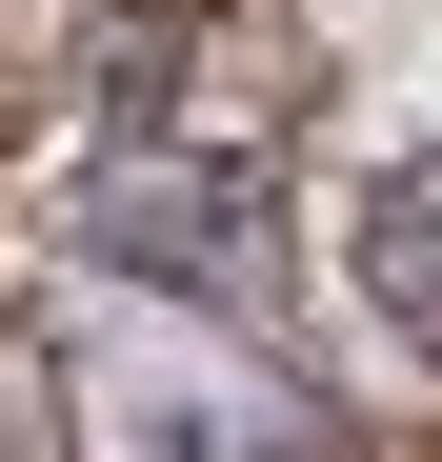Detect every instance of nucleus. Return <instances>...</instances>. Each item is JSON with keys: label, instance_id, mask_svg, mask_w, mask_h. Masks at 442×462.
<instances>
[{"label": "nucleus", "instance_id": "nucleus-1", "mask_svg": "<svg viewBox=\"0 0 442 462\" xmlns=\"http://www.w3.org/2000/svg\"><path fill=\"white\" fill-rule=\"evenodd\" d=\"M60 221L121 282H161V301H262L281 282V101L242 81V41H161L141 60V101L81 141Z\"/></svg>", "mask_w": 442, "mask_h": 462}, {"label": "nucleus", "instance_id": "nucleus-2", "mask_svg": "<svg viewBox=\"0 0 442 462\" xmlns=\"http://www.w3.org/2000/svg\"><path fill=\"white\" fill-rule=\"evenodd\" d=\"M60 422H81V462H342L302 382L262 342H221V301H161V282L60 342Z\"/></svg>", "mask_w": 442, "mask_h": 462}, {"label": "nucleus", "instance_id": "nucleus-3", "mask_svg": "<svg viewBox=\"0 0 442 462\" xmlns=\"http://www.w3.org/2000/svg\"><path fill=\"white\" fill-rule=\"evenodd\" d=\"M362 301H382L402 342L442 322V181L422 162H362Z\"/></svg>", "mask_w": 442, "mask_h": 462}]
</instances>
